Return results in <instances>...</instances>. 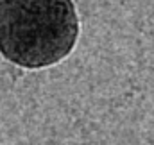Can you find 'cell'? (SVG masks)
I'll return each instance as SVG.
<instances>
[{
  "mask_svg": "<svg viewBox=\"0 0 154 145\" xmlns=\"http://www.w3.org/2000/svg\"><path fill=\"white\" fill-rule=\"evenodd\" d=\"M79 38L74 0H4L0 54L9 63L38 70L63 61Z\"/></svg>",
  "mask_w": 154,
  "mask_h": 145,
  "instance_id": "1",
  "label": "cell"
},
{
  "mask_svg": "<svg viewBox=\"0 0 154 145\" xmlns=\"http://www.w3.org/2000/svg\"><path fill=\"white\" fill-rule=\"evenodd\" d=\"M2 2H4V0H0V4H2Z\"/></svg>",
  "mask_w": 154,
  "mask_h": 145,
  "instance_id": "2",
  "label": "cell"
}]
</instances>
